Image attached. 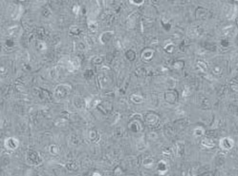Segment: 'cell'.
<instances>
[{
    "mask_svg": "<svg viewBox=\"0 0 238 176\" xmlns=\"http://www.w3.org/2000/svg\"><path fill=\"white\" fill-rule=\"evenodd\" d=\"M234 141L229 137H226L224 139L220 140V146L223 149H227V150L231 149L232 148V146H234Z\"/></svg>",
    "mask_w": 238,
    "mask_h": 176,
    "instance_id": "cell-2",
    "label": "cell"
},
{
    "mask_svg": "<svg viewBox=\"0 0 238 176\" xmlns=\"http://www.w3.org/2000/svg\"><path fill=\"white\" fill-rule=\"evenodd\" d=\"M126 57H127L128 60H134L135 58V53L132 52V51H129L126 52Z\"/></svg>",
    "mask_w": 238,
    "mask_h": 176,
    "instance_id": "cell-3",
    "label": "cell"
},
{
    "mask_svg": "<svg viewBox=\"0 0 238 176\" xmlns=\"http://www.w3.org/2000/svg\"><path fill=\"white\" fill-rule=\"evenodd\" d=\"M70 91H71V86H68L67 88H65V85H60L57 88L56 96L60 99L64 98V97H66L67 94H69Z\"/></svg>",
    "mask_w": 238,
    "mask_h": 176,
    "instance_id": "cell-1",
    "label": "cell"
}]
</instances>
